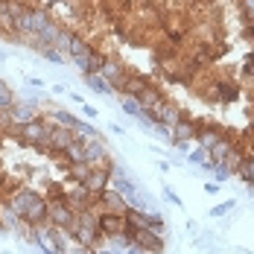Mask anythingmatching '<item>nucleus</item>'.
<instances>
[{
    "mask_svg": "<svg viewBox=\"0 0 254 254\" xmlns=\"http://www.w3.org/2000/svg\"><path fill=\"white\" fill-rule=\"evenodd\" d=\"M123 111H126V114H131V117H137L143 108H140V102L134 100V97H123Z\"/></svg>",
    "mask_w": 254,
    "mask_h": 254,
    "instance_id": "obj_27",
    "label": "nucleus"
},
{
    "mask_svg": "<svg viewBox=\"0 0 254 254\" xmlns=\"http://www.w3.org/2000/svg\"><path fill=\"white\" fill-rule=\"evenodd\" d=\"M222 137H225V134H222V128H219V126H213V123H199L193 140H199V146H202V149H213Z\"/></svg>",
    "mask_w": 254,
    "mask_h": 254,
    "instance_id": "obj_16",
    "label": "nucleus"
},
{
    "mask_svg": "<svg viewBox=\"0 0 254 254\" xmlns=\"http://www.w3.org/2000/svg\"><path fill=\"white\" fill-rule=\"evenodd\" d=\"M32 234H35V243H38V249H50V252H59V254L67 252V246H64V231L53 228L50 222H47V225H38V228H32Z\"/></svg>",
    "mask_w": 254,
    "mask_h": 254,
    "instance_id": "obj_6",
    "label": "nucleus"
},
{
    "mask_svg": "<svg viewBox=\"0 0 254 254\" xmlns=\"http://www.w3.org/2000/svg\"><path fill=\"white\" fill-rule=\"evenodd\" d=\"M97 204H102V210H117V213H126L128 210V202L117 190H102L97 196Z\"/></svg>",
    "mask_w": 254,
    "mask_h": 254,
    "instance_id": "obj_19",
    "label": "nucleus"
},
{
    "mask_svg": "<svg viewBox=\"0 0 254 254\" xmlns=\"http://www.w3.org/2000/svg\"><path fill=\"white\" fill-rule=\"evenodd\" d=\"M38 199H41V196H38L35 190H29V187H12V190H9V193L3 196V202L9 204V207H12V210L18 213V216H21V222H24L26 210H29L32 204L38 202Z\"/></svg>",
    "mask_w": 254,
    "mask_h": 254,
    "instance_id": "obj_5",
    "label": "nucleus"
},
{
    "mask_svg": "<svg viewBox=\"0 0 254 254\" xmlns=\"http://www.w3.org/2000/svg\"><path fill=\"white\" fill-rule=\"evenodd\" d=\"M62 158H64V164H67V167H70V164H82V161H85V140L76 137V140L62 152Z\"/></svg>",
    "mask_w": 254,
    "mask_h": 254,
    "instance_id": "obj_21",
    "label": "nucleus"
},
{
    "mask_svg": "<svg viewBox=\"0 0 254 254\" xmlns=\"http://www.w3.org/2000/svg\"><path fill=\"white\" fill-rule=\"evenodd\" d=\"M252 134H254V126H252Z\"/></svg>",
    "mask_w": 254,
    "mask_h": 254,
    "instance_id": "obj_36",
    "label": "nucleus"
},
{
    "mask_svg": "<svg viewBox=\"0 0 254 254\" xmlns=\"http://www.w3.org/2000/svg\"><path fill=\"white\" fill-rule=\"evenodd\" d=\"M12 102H15V94L6 88V82H0V114H6L12 108Z\"/></svg>",
    "mask_w": 254,
    "mask_h": 254,
    "instance_id": "obj_25",
    "label": "nucleus"
},
{
    "mask_svg": "<svg viewBox=\"0 0 254 254\" xmlns=\"http://www.w3.org/2000/svg\"><path fill=\"white\" fill-rule=\"evenodd\" d=\"M3 196H6V176L0 173V199H3Z\"/></svg>",
    "mask_w": 254,
    "mask_h": 254,
    "instance_id": "obj_31",
    "label": "nucleus"
},
{
    "mask_svg": "<svg viewBox=\"0 0 254 254\" xmlns=\"http://www.w3.org/2000/svg\"><path fill=\"white\" fill-rule=\"evenodd\" d=\"M108 184H111V167H91V173L82 181V187L91 196H100L102 190H108Z\"/></svg>",
    "mask_w": 254,
    "mask_h": 254,
    "instance_id": "obj_10",
    "label": "nucleus"
},
{
    "mask_svg": "<svg viewBox=\"0 0 254 254\" xmlns=\"http://www.w3.org/2000/svg\"><path fill=\"white\" fill-rule=\"evenodd\" d=\"M50 128H53L50 120L35 117V120H29V123H24V126H12V131H15V137H18L21 146H29V149H47Z\"/></svg>",
    "mask_w": 254,
    "mask_h": 254,
    "instance_id": "obj_2",
    "label": "nucleus"
},
{
    "mask_svg": "<svg viewBox=\"0 0 254 254\" xmlns=\"http://www.w3.org/2000/svg\"><path fill=\"white\" fill-rule=\"evenodd\" d=\"M6 9H9V0H0V21L6 18Z\"/></svg>",
    "mask_w": 254,
    "mask_h": 254,
    "instance_id": "obj_30",
    "label": "nucleus"
},
{
    "mask_svg": "<svg viewBox=\"0 0 254 254\" xmlns=\"http://www.w3.org/2000/svg\"><path fill=\"white\" fill-rule=\"evenodd\" d=\"M91 254H97V252H91ZM100 254H120V252H100Z\"/></svg>",
    "mask_w": 254,
    "mask_h": 254,
    "instance_id": "obj_35",
    "label": "nucleus"
},
{
    "mask_svg": "<svg viewBox=\"0 0 254 254\" xmlns=\"http://www.w3.org/2000/svg\"><path fill=\"white\" fill-rule=\"evenodd\" d=\"M70 240H76L82 249H94L97 243L102 240V231H100V219H97V213H94V207H85V210H79L76 213V225L70 231H64Z\"/></svg>",
    "mask_w": 254,
    "mask_h": 254,
    "instance_id": "obj_1",
    "label": "nucleus"
},
{
    "mask_svg": "<svg viewBox=\"0 0 254 254\" xmlns=\"http://www.w3.org/2000/svg\"><path fill=\"white\" fill-rule=\"evenodd\" d=\"M128 237L134 246H140L146 254H164V237L152 228H128Z\"/></svg>",
    "mask_w": 254,
    "mask_h": 254,
    "instance_id": "obj_7",
    "label": "nucleus"
},
{
    "mask_svg": "<svg viewBox=\"0 0 254 254\" xmlns=\"http://www.w3.org/2000/svg\"><path fill=\"white\" fill-rule=\"evenodd\" d=\"M100 76L111 85V91H117L120 88V82L128 76V67L120 62V59H111V56H105V62H102V70H100Z\"/></svg>",
    "mask_w": 254,
    "mask_h": 254,
    "instance_id": "obj_11",
    "label": "nucleus"
},
{
    "mask_svg": "<svg viewBox=\"0 0 254 254\" xmlns=\"http://www.w3.org/2000/svg\"><path fill=\"white\" fill-rule=\"evenodd\" d=\"M240 9L246 12L249 21H254V0H240Z\"/></svg>",
    "mask_w": 254,
    "mask_h": 254,
    "instance_id": "obj_28",
    "label": "nucleus"
},
{
    "mask_svg": "<svg viewBox=\"0 0 254 254\" xmlns=\"http://www.w3.org/2000/svg\"><path fill=\"white\" fill-rule=\"evenodd\" d=\"M6 117H9V126H24L29 120H35L38 117V111H35V105L32 102H12V108L6 111Z\"/></svg>",
    "mask_w": 254,
    "mask_h": 254,
    "instance_id": "obj_14",
    "label": "nucleus"
},
{
    "mask_svg": "<svg viewBox=\"0 0 254 254\" xmlns=\"http://www.w3.org/2000/svg\"><path fill=\"white\" fill-rule=\"evenodd\" d=\"M228 207H231V202H228V204H219V207H213V216H219V213H225Z\"/></svg>",
    "mask_w": 254,
    "mask_h": 254,
    "instance_id": "obj_32",
    "label": "nucleus"
},
{
    "mask_svg": "<svg viewBox=\"0 0 254 254\" xmlns=\"http://www.w3.org/2000/svg\"><path fill=\"white\" fill-rule=\"evenodd\" d=\"M196 128H199V123H196V120L181 117L176 126L170 128V140H173L176 146H187V140H193V137H196Z\"/></svg>",
    "mask_w": 254,
    "mask_h": 254,
    "instance_id": "obj_13",
    "label": "nucleus"
},
{
    "mask_svg": "<svg viewBox=\"0 0 254 254\" xmlns=\"http://www.w3.org/2000/svg\"><path fill=\"white\" fill-rule=\"evenodd\" d=\"M149 85H152V82H149L146 76H140V73H131V70H128V76L120 82V88H117V91H120L123 97H134V100H137Z\"/></svg>",
    "mask_w": 254,
    "mask_h": 254,
    "instance_id": "obj_15",
    "label": "nucleus"
},
{
    "mask_svg": "<svg viewBox=\"0 0 254 254\" xmlns=\"http://www.w3.org/2000/svg\"><path fill=\"white\" fill-rule=\"evenodd\" d=\"M210 97L219 102H234L240 97V85L237 82H231V79H216L213 82V91H210Z\"/></svg>",
    "mask_w": 254,
    "mask_h": 254,
    "instance_id": "obj_17",
    "label": "nucleus"
},
{
    "mask_svg": "<svg viewBox=\"0 0 254 254\" xmlns=\"http://www.w3.org/2000/svg\"><path fill=\"white\" fill-rule=\"evenodd\" d=\"M100 219V231L102 237H117V234H126L128 231V222H126V213H117V210H100L97 213Z\"/></svg>",
    "mask_w": 254,
    "mask_h": 254,
    "instance_id": "obj_8",
    "label": "nucleus"
},
{
    "mask_svg": "<svg viewBox=\"0 0 254 254\" xmlns=\"http://www.w3.org/2000/svg\"><path fill=\"white\" fill-rule=\"evenodd\" d=\"M234 149H237V146H234V140L225 134V137H222L213 149H207V161H210L213 167H216V164H225V161H228V155L234 152Z\"/></svg>",
    "mask_w": 254,
    "mask_h": 254,
    "instance_id": "obj_20",
    "label": "nucleus"
},
{
    "mask_svg": "<svg viewBox=\"0 0 254 254\" xmlns=\"http://www.w3.org/2000/svg\"><path fill=\"white\" fill-rule=\"evenodd\" d=\"M85 164H91V167H111V155H108V146L102 143V137L85 140Z\"/></svg>",
    "mask_w": 254,
    "mask_h": 254,
    "instance_id": "obj_9",
    "label": "nucleus"
},
{
    "mask_svg": "<svg viewBox=\"0 0 254 254\" xmlns=\"http://www.w3.org/2000/svg\"><path fill=\"white\" fill-rule=\"evenodd\" d=\"M85 85H88L91 91L102 94V97H111V94H114V91H111V85H108V82L100 76V73H91V76H85Z\"/></svg>",
    "mask_w": 254,
    "mask_h": 254,
    "instance_id": "obj_23",
    "label": "nucleus"
},
{
    "mask_svg": "<svg viewBox=\"0 0 254 254\" xmlns=\"http://www.w3.org/2000/svg\"><path fill=\"white\" fill-rule=\"evenodd\" d=\"M126 254H146V252H143L140 246H128V252H126Z\"/></svg>",
    "mask_w": 254,
    "mask_h": 254,
    "instance_id": "obj_33",
    "label": "nucleus"
},
{
    "mask_svg": "<svg viewBox=\"0 0 254 254\" xmlns=\"http://www.w3.org/2000/svg\"><path fill=\"white\" fill-rule=\"evenodd\" d=\"M67 170H70V181H79V184H82L85 176L91 173V164H85V161H82V164H70Z\"/></svg>",
    "mask_w": 254,
    "mask_h": 254,
    "instance_id": "obj_24",
    "label": "nucleus"
},
{
    "mask_svg": "<svg viewBox=\"0 0 254 254\" xmlns=\"http://www.w3.org/2000/svg\"><path fill=\"white\" fill-rule=\"evenodd\" d=\"M41 56H44V59H47V62H53V64H62V62H64V59H67V56H64V53L59 50V47H44V50H41Z\"/></svg>",
    "mask_w": 254,
    "mask_h": 254,
    "instance_id": "obj_26",
    "label": "nucleus"
},
{
    "mask_svg": "<svg viewBox=\"0 0 254 254\" xmlns=\"http://www.w3.org/2000/svg\"><path fill=\"white\" fill-rule=\"evenodd\" d=\"M243 73H246V76H254V53H249V56H246V64H243Z\"/></svg>",
    "mask_w": 254,
    "mask_h": 254,
    "instance_id": "obj_29",
    "label": "nucleus"
},
{
    "mask_svg": "<svg viewBox=\"0 0 254 254\" xmlns=\"http://www.w3.org/2000/svg\"><path fill=\"white\" fill-rule=\"evenodd\" d=\"M76 140V134H73V128H67V126H56L53 123V128H50V140H47V149L50 152H56V155H62L70 143Z\"/></svg>",
    "mask_w": 254,
    "mask_h": 254,
    "instance_id": "obj_12",
    "label": "nucleus"
},
{
    "mask_svg": "<svg viewBox=\"0 0 254 254\" xmlns=\"http://www.w3.org/2000/svg\"><path fill=\"white\" fill-rule=\"evenodd\" d=\"M161 100H164V94H161V91H158L155 85H149V88H146V91H143V94L137 97V102H140V108H143V111L155 108V105H158Z\"/></svg>",
    "mask_w": 254,
    "mask_h": 254,
    "instance_id": "obj_22",
    "label": "nucleus"
},
{
    "mask_svg": "<svg viewBox=\"0 0 254 254\" xmlns=\"http://www.w3.org/2000/svg\"><path fill=\"white\" fill-rule=\"evenodd\" d=\"M246 35L254 41V21H249V26H246Z\"/></svg>",
    "mask_w": 254,
    "mask_h": 254,
    "instance_id": "obj_34",
    "label": "nucleus"
},
{
    "mask_svg": "<svg viewBox=\"0 0 254 254\" xmlns=\"http://www.w3.org/2000/svg\"><path fill=\"white\" fill-rule=\"evenodd\" d=\"M76 207L73 204H67L64 199H59V202H50V207H47V219H50L53 228L59 231H70L73 225H76Z\"/></svg>",
    "mask_w": 254,
    "mask_h": 254,
    "instance_id": "obj_4",
    "label": "nucleus"
},
{
    "mask_svg": "<svg viewBox=\"0 0 254 254\" xmlns=\"http://www.w3.org/2000/svg\"><path fill=\"white\" fill-rule=\"evenodd\" d=\"M53 21V15L47 12V9H29L24 18H18V21H12V26H15V35H21V38H35L44 26Z\"/></svg>",
    "mask_w": 254,
    "mask_h": 254,
    "instance_id": "obj_3",
    "label": "nucleus"
},
{
    "mask_svg": "<svg viewBox=\"0 0 254 254\" xmlns=\"http://www.w3.org/2000/svg\"><path fill=\"white\" fill-rule=\"evenodd\" d=\"M47 207H50V202L41 196L38 202L32 204L29 210H26V216H24V225H29V228H38V225H47L50 219H47Z\"/></svg>",
    "mask_w": 254,
    "mask_h": 254,
    "instance_id": "obj_18",
    "label": "nucleus"
}]
</instances>
